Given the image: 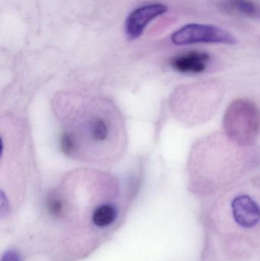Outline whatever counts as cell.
I'll use <instances>...</instances> for the list:
<instances>
[{
  "label": "cell",
  "instance_id": "5",
  "mask_svg": "<svg viewBox=\"0 0 260 261\" xmlns=\"http://www.w3.org/2000/svg\"><path fill=\"white\" fill-rule=\"evenodd\" d=\"M210 57L207 53L190 51L172 58V68L180 73H199L204 71L209 64Z\"/></svg>",
  "mask_w": 260,
  "mask_h": 261
},
{
  "label": "cell",
  "instance_id": "9",
  "mask_svg": "<svg viewBox=\"0 0 260 261\" xmlns=\"http://www.w3.org/2000/svg\"><path fill=\"white\" fill-rule=\"evenodd\" d=\"M90 132L93 139L99 142L105 141L109 135L108 124L105 120L101 118L95 119L92 122L90 125Z\"/></svg>",
  "mask_w": 260,
  "mask_h": 261
},
{
  "label": "cell",
  "instance_id": "2",
  "mask_svg": "<svg viewBox=\"0 0 260 261\" xmlns=\"http://www.w3.org/2000/svg\"><path fill=\"white\" fill-rule=\"evenodd\" d=\"M260 127L259 111L250 101L239 99L232 102L224 118L227 136L240 145L251 144L257 137Z\"/></svg>",
  "mask_w": 260,
  "mask_h": 261
},
{
  "label": "cell",
  "instance_id": "6",
  "mask_svg": "<svg viewBox=\"0 0 260 261\" xmlns=\"http://www.w3.org/2000/svg\"><path fill=\"white\" fill-rule=\"evenodd\" d=\"M118 211L111 204L99 205L92 215L93 225L99 229H105L112 225L117 219Z\"/></svg>",
  "mask_w": 260,
  "mask_h": 261
},
{
  "label": "cell",
  "instance_id": "4",
  "mask_svg": "<svg viewBox=\"0 0 260 261\" xmlns=\"http://www.w3.org/2000/svg\"><path fill=\"white\" fill-rule=\"evenodd\" d=\"M167 6L160 3L146 5L135 9L127 18L125 29L130 39L139 38L145 28L157 17L167 12Z\"/></svg>",
  "mask_w": 260,
  "mask_h": 261
},
{
  "label": "cell",
  "instance_id": "10",
  "mask_svg": "<svg viewBox=\"0 0 260 261\" xmlns=\"http://www.w3.org/2000/svg\"><path fill=\"white\" fill-rule=\"evenodd\" d=\"M61 148L65 154L72 155L76 150L74 138L69 133H64L61 138Z\"/></svg>",
  "mask_w": 260,
  "mask_h": 261
},
{
  "label": "cell",
  "instance_id": "8",
  "mask_svg": "<svg viewBox=\"0 0 260 261\" xmlns=\"http://www.w3.org/2000/svg\"><path fill=\"white\" fill-rule=\"evenodd\" d=\"M46 207L49 214L55 219H59L65 214V203L64 200L56 195L49 196L46 202Z\"/></svg>",
  "mask_w": 260,
  "mask_h": 261
},
{
  "label": "cell",
  "instance_id": "7",
  "mask_svg": "<svg viewBox=\"0 0 260 261\" xmlns=\"http://www.w3.org/2000/svg\"><path fill=\"white\" fill-rule=\"evenodd\" d=\"M228 6L246 16L260 17V8L250 0H229Z\"/></svg>",
  "mask_w": 260,
  "mask_h": 261
},
{
  "label": "cell",
  "instance_id": "1",
  "mask_svg": "<svg viewBox=\"0 0 260 261\" xmlns=\"http://www.w3.org/2000/svg\"><path fill=\"white\" fill-rule=\"evenodd\" d=\"M256 186H238L205 214L206 231L224 257H248L260 247V190Z\"/></svg>",
  "mask_w": 260,
  "mask_h": 261
},
{
  "label": "cell",
  "instance_id": "11",
  "mask_svg": "<svg viewBox=\"0 0 260 261\" xmlns=\"http://www.w3.org/2000/svg\"><path fill=\"white\" fill-rule=\"evenodd\" d=\"M1 261H21V256L16 251L9 250L3 254Z\"/></svg>",
  "mask_w": 260,
  "mask_h": 261
},
{
  "label": "cell",
  "instance_id": "3",
  "mask_svg": "<svg viewBox=\"0 0 260 261\" xmlns=\"http://www.w3.org/2000/svg\"><path fill=\"white\" fill-rule=\"evenodd\" d=\"M172 43L177 45L199 44H235L236 38L224 29L211 24H189L172 34Z\"/></svg>",
  "mask_w": 260,
  "mask_h": 261
}]
</instances>
